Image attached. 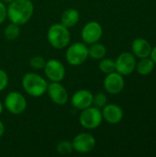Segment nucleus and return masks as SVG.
Returning <instances> with one entry per match:
<instances>
[{
    "mask_svg": "<svg viewBox=\"0 0 156 157\" xmlns=\"http://www.w3.org/2000/svg\"><path fill=\"white\" fill-rule=\"evenodd\" d=\"M103 35V29L97 21L87 22L82 29L81 37L85 43L93 44L97 42Z\"/></svg>",
    "mask_w": 156,
    "mask_h": 157,
    "instance_id": "obj_9",
    "label": "nucleus"
},
{
    "mask_svg": "<svg viewBox=\"0 0 156 157\" xmlns=\"http://www.w3.org/2000/svg\"><path fill=\"white\" fill-rule=\"evenodd\" d=\"M108 103V98L104 93H97L93 95V103L92 105L97 109H103Z\"/></svg>",
    "mask_w": 156,
    "mask_h": 157,
    "instance_id": "obj_22",
    "label": "nucleus"
},
{
    "mask_svg": "<svg viewBox=\"0 0 156 157\" xmlns=\"http://www.w3.org/2000/svg\"><path fill=\"white\" fill-rule=\"evenodd\" d=\"M2 2H4V3H7V4H9V3H11V2H13L14 0H1Z\"/></svg>",
    "mask_w": 156,
    "mask_h": 157,
    "instance_id": "obj_29",
    "label": "nucleus"
},
{
    "mask_svg": "<svg viewBox=\"0 0 156 157\" xmlns=\"http://www.w3.org/2000/svg\"><path fill=\"white\" fill-rule=\"evenodd\" d=\"M103 116L99 109L96 107H89L82 110L79 116V122L82 127L87 130L97 129L102 122Z\"/></svg>",
    "mask_w": 156,
    "mask_h": 157,
    "instance_id": "obj_5",
    "label": "nucleus"
},
{
    "mask_svg": "<svg viewBox=\"0 0 156 157\" xmlns=\"http://www.w3.org/2000/svg\"><path fill=\"white\" fill-rule=\"evenodd\" d=\"M106 47L101 43L95 42L91 44V46L88 48V57H91L92 59L95 60L103 59L106 55Z\"/></svg>",
    "mask_w": 156,
    "mask_h": 157,
    "instance_id": "obj_18",
    "label": "nucleus"
},
{
    "mask_svg": "<svg viewBox=\"0 0 156 157\" xmlns=\"http://www.w3.org/2000/svg\"><path fill=\"white\" fill-rule=\"evenodd\" d=\"M125 82L123 76L116 71L108 74L104 79V88L111 95L120 94L123 90Z\"/></svg>",
    "mask_w": 156,
    "mask_h": 157,
    "instance_id": "obj_11",
    "label": "nucleus"
},
{
    "mask_svg": "<svg viewBox=\"0 0 156 157\" xmlns=\"http://www.w3.org/2000/svg\"><path fill=\"white\" fill-rule=\"evenodd\" d=\"M116 72L121 75H131L136 68V59L134 54L125 52L119 55L115 61Z\"/></svg>",
    "mask_w": 156,
    "mask_h": 157,
    "instance_id": "obj_8",
    "label": "nucleus"
},
{
    "mask_svg": "<svg viewBox=\"0 0 156 157\" xmlns=\"http://www.w3.org/2000/svg\"><path fill=\"white\" fill-rule=\"evenodd\" d=\"M22 86L24 90L31 97H41L47 91V81L36 73H27L22 78Z\"/></svg>",
    "mask_w": 156,
    "mask_h": 157,
    "instance_id": "obj_2",
    "label": "nucleus"
},
{
    "mask_svg": "<svg viewBox=\"0 0 156 157\" xmlns=\"http://www.w3.org/2000/svg\"><path fill=\"white\" fill-rule=\"evenodd\" d=\"M45 63H46V61L44 60V58L42 56H40V55L33 56L29 60V65L35 70L43 69L44 66H45Z\"/></svg>",
    "mask_w": 156,
    "mask_h": 157,
    "instance_id": "obj_23",
    "label": "nucleus"
},
{
    "mask_svg": "<svg viewBox=\"0 0 156 157\" xmlns=\"http://www.w3.org/2000/svg\"><path fill=\"white\" fill-rule=\"evenodd\" d=\"M154 67V63L153 62V60L149 57L146 58H142L141 61L136 63V68L137 72L141 75H150Z\"/></svg>",
    "mask_w": 156,
    "mask_h": 157,
    "instance_id": "obj_17",
    "label": "nucleus"
},
{
    "mask_svg": "<svg viewBox=\"0 0 156 157\" xmlns=\"http://www.w3.org/2000/svg\"><path fill=\"white\" fill-rule=\"evenodd\" d=\"M57 152L60 155H70L73 151H74V147H73V144L69 141H61L56 147Z\"/></svg>",
    "mask_w": 156,
    "mask_h": 157,
    "instance_id": "obj_21",
    "label": "nucleus"
},
{
    "mask_svg": "<svg viewBox=\"0 0 156 157\" xmlns=\"http://www.w3.org/2000/svg\"><path fill=\"white\" fill-rule=\"evenodd\" d=\"M150 57H151V59L153 60V62L154 63V64H156V46L154 49H152Z\"/></svg>",
    "mask_w": 156,
    "mask_h": 157,
    "instance_id": "obj_26",
    "label": "nucleus"
},
{
    "mask_svg": "<svg viewBox=\"0 0 156 157\" xmlns=\"http://www.w3.org/2000/svg\"><path fill=\"white\" fill-rule=\"evenodd\" d=\"M79 18H80L79 12L75 8H67L62 14L61 21L63 26L69 29L74 27L78 23Z\"/></svg>",
    "mask_w": 156,
    "mask_h": 157,
    "instance_id": "obj_16",
    "label": "nucleus"
},
{
    "mask_svg": "<svg viewBox=\"0 0 156 157\" xmlns=\"http://www.w3.org/2000/svg\"><path fill=\"white\" fill-rule=\"evenodd\" d=\"M6 17H7L6 7L5 6V3L0 0V24H2Z\"/></svg>",
    "mask_w": 156,
    "mask_h": 157,
    "instance_id": "obj_25",
    "label": "nucleus"
},
{
    "mask_svg": "<svg viewBox=\"0 0 156 157\" xmlns=\"http://www.w3.org/2000/svg\"><path fill=\"white\" fill-rule=\"evenodd\" d=\"M3 109H4V106H3V103L0 101V115H1L2 112H3Z\"/></svg>",
    "mask_w": 156,
    "mask_h": 157,
    "instance_id": "obj_28",
    "label": "nucleus"
},
{
    "mask_svg": "<svg viewBox=\"0 0 156 157\" xmlns=\"http://www.w3.org/2000/svg\"><path fill=\"white\" fill-rule=\"evenodd\" d=\"M34 12V6L31 0H14L6 7L7 17L12 23L18 26L29 21Z\"/></svg>",
    "mask_w": 156,
    "mask_h": 157,
    "instance_id": "obj_1",
    "label": "nucleus"
},
{
    "mask_svg": "<svg viewBox=\"0 0 156 157\" xmlns=\"http://www.w3.org/2000/svg\"><path fill=\"white\" fill-rule=\"evenodd\" d=\"M52 102L57 105H64L69 99L68 92L60 82H51L48 84L46 91Z\"/></svg>",
    "mask_w": 156,
    "mask_h": 157,
    "instance_id": "obj_12",
    "label": "nucleus"
},
{
    "mask_svg": "<svg viewBox=\"0 0 156 157\" xmlns=\"http://www.w3.org/2000/svg\"><path fill=\"white\" fill-rule=\"evenodd\" d=\"M44 73L51 82H61L63 80L66 71L64 65L56 59H51L46 62Z\"/></svg>",
    "mask_w": 156,
    "mask_h": 157,
    "instance_id": "obj_10",
    "label": "nucleus"
},
{
    "mask_svg": "<svg viewBox=\"0 0 156 157\" xmlns=\"http://www.w3.org/2000/svg\"><path fill=\"white\" fill-rule=\"evenodd\" d=\"M65 58L68 63L71 65H80L88 58V47L86 45V43L74 42L67 48Z\"/></svg>",
    "mask_w": 156,
    "mask_h": 157,
    "instance_id": "obj_4",
    "label": "nucleus"
},
{
    "mask_svg": "<svg viewBox=\"0 0 156 157\" xmlns=\"http://www.w3.org/2000/svg\"><path fill=\"white\" fill-rule=\"evenodd\" d=\"M100 71L106 75L108 74H110V73H113L116 71V64H115V61L112 60V59H109V58H107V59H102L101 62L99 63V65H98Z\"/></svg>",
    "mask_w": 156,
    "mask_h": 157,
    "instance_id": "obj_20",
    "label": "nucleus"
},
{
    "mask_svg": "<svg viewBox=\"0 0 156 157\" xmlns=\"http://www.w3.org/2000/svg\"><path fill=\"white\" fill-rule=\"evenodd\" d=\"M7 85H8V75L4 70L0 69V92L6 89Z\"/></svg>",
    "mask_w": 156,
    "mask_h": 157,
    "instance_id": "obj_24",
    "label": "nucleus"
},
{
    "mask_svg": "<svg viewBox=\"0 0 156 157\" xmlns=\"http://www.w3.org/2000/svg\"><path fill=\"white\" fill-rule=\"evenodd\" d=\"M19 34H20L19 26L15 23H12V22L10 24H8L4 30V36H5L6 40H10V41L17 39Z\"/></svg>",
    "mask_w": 156,
    "mask_h": 157,
    "instance_id": "obj_19",
    "label": "nucleus"
},
{
    "mask_svg": "<svg viewBox=\"0 0 156 157\" xmlns=\"http://www.w3.org/2000/svg\"><path fill=\"white\" fill-rule=\"evenodd\" d=\"M4 132H5V126H4V123L0 121V138L3 136Z\"/></svg>",
    "mask_w": 156,
    "mask_h": 157,
    "instance_id": "obj_27",
    "label": "nucleus"
},
{
    "mask_svg": "<svg viewBox=\"0 0 156 157\" xmlns=\"http://www.w3.org/2000/svg\"><path fill=\"white\" fill-rule=\"evenodd\" d=\"M47 39L49 43L55 49H64L68 46L71 35L68 28L62 23H55L51 25L47 32Z\"/></svg>",
    "mask_w": 156,
    "mask_h": 157,
    "instance_id": "obj_3",
    "label": "nucleus"
},
{
    "mask_svg": "<svg viewBox=\"0 0 156 157\" xmlns=\"http://www.w3.org/2000/svg\"><path fill=\"white\" fill-rule=\"evenodd\" d=\"M72 106L79 110H83L92 106L93 94L86 89H81L76 91L71 98Z\"/></svg>",
    "mask_w": 156,
    "mask_h": 157,
    "instance_id": "obj_13",
    "label": "nucleus"
},
{
    "mask_svg": "<svg viewBox=\"0 0 156 157\" xmlns=\"http://www.w3.org/2000/svg\"><path fill=\"white\" fill-rule=\"evenodd\" d=\"M74 150L80 154H87L94 150L96 147V139L95 137L87 132H82L77 134L73 142Z\"/></svg>",
    "mask_w": 156,
    "mask_h": 157,
    "instance_id": "obj_7",
    "label": "nucleus"
},
{
    "mask_svg": "<svg viewBox=\"0 0 156 157\" xmlns=\"http://www.w3.org/2000/svg\"><path fill=\"white\" fill-rule=\"evenodd\" d=\"M6 109L14 115H19L23 113L27 108V100L19 92H10L5 98Z\"/></svg>",
    "mask_w": 156,
    "mask_h": 157,
    "instance_id": "obj_6",
    "label": "nucleus"
},
{
    "mask_svg": "<svg viewBox=\"0 0 156 157\" xmlns=\"http://www.w3.org/2000/svg\"><path fill=\"white\" fill-rule=\"evenodd\" d=\"M101 112L103 119L110 124H117L120 122L123 118V110L117 104L106 105Z\"/></svg>",
    "mask_w": 156,
    "mask_h": 157,
    "instance_id": "obj_14",
    "label": "nucleus"
},
{
    "mask_svg": "<svg viewBox=\"0 0 156 157\" xmlns=\"http://www.w3.org/2000/svg\"><path fill=\"white\" fill-rule=\"evenodd\" d=\"M131 50L134 56L142 59L150 56L152 52V46L147 40L143 38H138L132 42Z\"/></svg>",
    "mask_w": 156,
    "mask_h": 157,
    "instance_id": "obj_15",
    "label": "nucleus"
}]
</instances>
